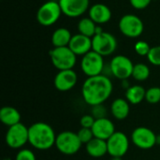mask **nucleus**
<instances>
[{"instance_id": "obj_7", "label": "nucleus", "mask_w": 160, "mask_h": 160, "mask_svg": "<svg viewBox=\"0 0 160 160\" xmlns=\"http://www.w3.org/2000/svg\"><path fill=\"white\" fill-rule=\"evenodd\" d=\"M7 145L11 149H22L29 141L28 128L22 123L9 127L5 137Z\"/></svg>"}, {"instance_id": "obj_21", "label": "nucleus", "mask_w": 160, "mask_h": 160, "mask_svg": "<svg viewBox=\"0 0 160 160\" xmlns=\"http://www.w3.org/2000/svg\"><path fill=\"white\" fill-rule=\"evenodd\" d=\"M72 35L70 31L65 27H60L54 30L52 35V43L54 48L57 47H67L69 45Z\"/></svg>"}, {"instance_id": "obj_18", "label": "nucleus", "mask_w": 160, "mask_h": 160, "mask_svg": "<svg viewBox=\"0 0 160 160\" xmlns=\"http://www.w3.org/2000/svg\"><path fill=\"white\" fill-rule=\"evenodd\" d=\"M130 112V103L122 98H115L111 104V112L117 120H125Z\"/></svg>"}, {"instance_id": "obj_6", "label": "nucleus", "mask_w": 160, "mask_h": 160, "mask_svg": "<svg viewBox=\"0 0 160 160\" xmlns=\"http://www.w3.org/2000/svg\"><path fill=\"white\" fill-rule=\"evenodd\" d=\"M62 13L60 5L55 1H48L42 4L37 12L38 22L43 26H51L54 24L60 18Z\"/></svg>"}, {"instance_id": "obj_19", "label": "nucleus", "mask_w": 160, "mask_h": 160, "mask_svg": "<svg viewBox=\"0 0 160 160\" xmlns=\"http://www.w3.org/2000/svg\"><path fill=\"white\" fill-rule=\"evenodd\" d=\"M86 153L95 158H99L104 157L108 154V147H107V141L94 138L88 143L85 144Z\"/></svg>"}, {"instance_id": "obj_14", "label": "nucleus", "mask_w": 160, "mask_h": 160, "mask_svg": "<svg viewBox=\"0 0 160 160\" xmlns=\"http://www.w3.org/2000/svg\"><path fill=\"white\" fill-rule=\"evenodd\" d=\"M78 82V75L73 69L59 70L54 77V87L60 92L71 90Z\"/></svg>"}, {"instance_id": "obj_3", "label": "nucleus", "mask_w": 160, "mask_h": 160, "mask_svg": "<svg viewBox=\"0 0 160 160\" xmlns=\"http://www.w3.org/2000/svg\"><path fill=\"white\" fill-rule=\"evenodd\" d=\"M82 145V143L77 133L70 130H65L56 136L54 146L61 154L66 156H73L80 151Z\"/></svg>"}, {"instance_id": "obj_10", "label": "nucleus", "mask_w": 160, "mask_h": 160, "mask_svg": "<svg viewBox=\"0 0 160 160\" xmlns=\"http://www.w3.org/2000/svg\"><path fill=\"white\" fill-rule=\"evenodd\" d=\"M157 137L158 135L152 129L146 127H139L132 131L130 139L136 147L142 150H149L157 145Z\"/></svg>"}, {"instance_id": "obj_8", "label": "nucleus", "mask_w": 160, "mask_h": 160, "mask_svg": "<svg viewBox=\"0 0 160 160\" xmlns=\"http://www.w3.org/2000/svg\"><path fill=\"white\" fill-rule=\"evenodd\" d=\"M119 29L124 36L135 38L142 34L144 24L142 20L137 15L126 14L119 21Z\"/></svg>"}, {"instance_id": "obj_1", "label": "nucleus", "mask_w": 160, "mask_h": 160, "mask_svg": "<svg viewBox=\"0 0 160 160\" xmlns=\"http://www.w3.org/2000/svg\"><path fill=\"white\" fill-rule=\"evenodd\" d=\"M113 85L109 77L100 74L88 77L82 87V96L84 102L91 107L103 104L111 97Z\"/></svg>"}, {"instance_id": "obj_29", "label": "nucleus", "mask_w": 160, "mask_h": 160, "mask_svg": "<svg viewBox=\"0 0 160 160\" xmlns=\"http://www.w3.org/2000/svg\"><path fill=\"white\" fill-rule=\"evenodd\" d=\"M15 160H37V158L33 151L30 149L22 148L20 149V151L17 153Z\"/></svg>"}, {"instance_id": "obj_32", "label": "nucleus", "mask_w": 160, "mask_h": 160, "mask_svg": "<svg viewBox=\"0 0 160 160\" xmlns=\"http://www.w3.org/2000/svg\"><path fill=\"white\" fill-rule=\"evenodd\" d=\"M129 2L135 9L141 10L146 8L152 2V0H129Z\"/></svg>"}, {"instance_id": "obj_17", "label": "nucleus", "mask_w": 160, "mask_h": 160, "mask_svg": "<svg viewBox=\"0 0 160 160\" xmlns=\"http://www.w3.org/2000/svg\"><path fill=\"white\" fill-rule=\"evenodd\" d=\"M89 18L93 20L98 25L107 23L112 18V11L110 8L102 3H98L89 8Z\"/></svg>"}, {"instance_id": "obj_26", "label": "nucleus", "mask_w": 160, "mask_h": 160, "mask_svg": "<svg viewBox=\"0 0 160 160\" xmlns=\"http://www.w3.org/2000/svg\"><path fill=\"white\" fill-rule=\"evenodd\" d=\"M78 137L80 139V141L82 142V144H86L88 143L91 140H93L95 138L94 133L92 131V128H81L79 129V131L77 132Z\"/></svg>"}, {"instance_id": "obj_27", "label": "nucleus", "mask_w": 160, "mask_h": 160, "mask_svg": "<svg viewBox=\"0 0 160 160\" xmlns=\"http://www.w3.org/2000/svg\"><path fill=\"white\" fill-rule=\"evenodd\" d=\"M134 49H135V52L137 54L141 55V56H146L148 55L150 50H151V47L150 45L144 41V40H139L135 43V46H134Z\"/></svg>"}, {"instance_id": "obj_34", "label": "nucleus", "mask_w": 160, "mask_h": 160, "mask_svg": "<svg viewBox=\"0 0 160 160\" xmlns=\"http://www.w3.org/2000/svg\"><path fill=\"white\" fill-rule=\"evenodd\" d=\"M112 160H122V158H112Z\"/></svg>"}, {"instance_id": "obj_23", "label": "nucleus", "mask_w": 160, "mask_h": 160, "mask_svg": "<svg viewBox=\"0 0 160 160\" xmlns=\"http://www.w3.org/2000/svg\"><path fill=\"white\" fill-rule=\"evenodd\" d=\"M98 29H99V27L98 26V24L93 20H91L89 17L82 18L78 23L79 33L83 36H86L88 38H91L98 33Z\"/></svg>"}, {"instance_id": "obj_16", "label": "nucleus", "mask_w": 160, "mask_h": 160, "mask_svg": "<svg viewBox=\"0 0 160 160\" xmlns=\"http://www.w3.org/2000/svg\"><path fill=\"white\" fill-rule=\"evenodd\" d=\"M68 47L77 56H83L92 51V38L80 33L76 34L72 36Z\"/></svg>"}, {"instance_id": "obj_24", "label": "nucleus", "mask_w": 160, "mask_h": 160, "mask_svg": "<svg viewBox=\"0 0 160 160\" xmlns=\"http://www.w3.org/2000/svg\"><path fill=\"white\" fill-rule=\"evenodd\" d=\"M150 76V68L147 65L143 63H138L134 65L132 77L138 82L146 81Z\"/></svg>"}, {"instance_id": "obj_11", "label": "nucleus", "mask_w": 160, "mask_h": 160, "mask_svg": "<svg viewBox=\"0 0 160 160\" xmlns=\"http://www.w3.org/2000/svg\"><path fill=\"white\" fill-rule=\"evenodd\" d=\"M110 68L112 74L118 80L125 81L129 77H132V72L134 68V64L126 55H116L114 56L110 64Z\"/></svg>"}, {"instance_id": "obj_5", "label": "nucleus", "mask_w": 160, "mask_h": 160, "mask_svg": "<svg viewBox=\"0 0 160 160\" xmlns=\"http://www.w3.org/2000/svg\"><path fill=\"white\" fill-rule=\"evenodd\" d=\"M117 48V40L115 37L108 32L98 29V33L92 38V51L104 56L112 54Z\"/></svg>"}, {"instance_id": "obj_28", "label": "nucleus", "mask_w": 160, "mask_h": 160, "mask_svg": "<svg viewBox=\"0 0 160 160\" xmlns=\"http://www.w3.org/2000/svg\"><path fill=\"white\" fill-rule=\"evenodd\" d=\"M148 61L154 65V66H160V46L152 47L148 55H147Z\"/></svg>"}, {"instance_id": "obj_30", "label": "nucleus", "mask_w": 160, "mask_h": 160, "mask_svg": "<svg viewBox=\"0 0 160 160\" xmlns=\"http://www.w3.org/2000/svg\"><path fill=\"white\" fill-rule=\"evenodd\" d=\"M96 121V118L92 114H84L81 117L80 119V125L81 128H92L94 123Z\"/></svg>"}, {"instance_id": "obj_13", "label": "nucleus", "mask_w": 160, "mask_h": 160, "mask_svg": "<svg viewBox=\"0 0 160 160\" xmlns=\"http://www.w3.org/2000/svg\"><path fill=\"white\" fill-rule=\"evenodd\" d=\"M62 13L70 18L82 15L89 8V0H59Z\"/></svg>"}, {"instance_id": "obj_20", "label": "nucleus", "mask_w": 160, "mask_h": 160, "mask_svg": "<svg viewBox=\"0 0 160 160\" xmlns=\"http://www.w3.org/2000/svg\"><path fill=\"white\" fill-rule=\"evenodd\" d=\"M0 121L3 125L9 128L21 123V114L16 108L5 106L0 110Z\"/></svg>"}, {"instance_id": "obj_22", "label": "nucleus", "mask_w": 160, "mask_h": 160, "mask_svg": "<svg viewBox=\"0 0 160 160\" xmlns=\"http://www.w3.org/2000/svg\"><path fill=\"white\" fill-rule=\"evenodd\" d=\"M146 90L142 85H131L126 90V99L132 105H138L145 99Z\"/></svg>"}, {"instance_id": "obj_4", "label": "nucleus", "mask_w": 160, "mask_h": 160, "mask_svg": "<svg viewBox=\"0 0 160 160\" xmlns=\"http://www.w3.org/2000/svg\"><path fill=\"white\" fill-rule=\"evenodd\" d=\"M52 64L58 70L73 69L77 62V55L67 47H57L50 51Z\"/></svg>"}, {"instance_id": "obj_25", "label": "nucleus", "mask_w": 160, "mask_h": 160, "mask_svg": "<svg viewBox=\"0 0 160 160\" xmlns=\"http://www.w3.org/2000/svg\"><path fill=\"white\" fill-rule=\"evenodd\" d=\"M145 100L150 104L160 103V87L153 86L146 90Z\"/></svg>"}, {"instance_id": "obj_2", "label": "nucleus", "mask_w": 160, "mask_h": 160, "mask_svg": "<svg viewBox=\"0 0 160 160\" xmlns=\"http://www.w3.org/2000/svg\"><path fill=\"white\" fill-rule=\"evenodd\" d=\"M29 141L32 147L39 151H46L55 145L56 136L53 128L47 123L37 122L28 128Z\"/></svg>"}, {"instance_id": "obj_31", "label": "nucleus", "mask_w": 160, "mask_h": 160, "mask_svg": "<svg viewBox=\"0 0 160 160\" xmlns=\"http://www.w3.org/2000/svg\"><path fill=\"white\" fill-rule=\"evenodd\" d=\"M106 108L103 107V104L100 105H97V106H93L92 107V112L91 114L96 118V119H99V118H104L106 117Z\"/></svg>"}, {"instance_id": "obj_9", "label": "nucleus", "mask_w": 160, "mask_h": 160, "mask_svg": "<svg viewBox=\"0 0 160 160\" xmlns=\"http://www.w3.org/2000/svg\"><path fill=\"white\" fill-rule=\"evenodd\" d=\"M81 68L87 77H94L102 74L104 69L103 56L94 51L89 52L82 56Z\"/></svg>"}, {"instance_id": "obj_33", "label": "nucleus", "mask_w": 160, "mask_h": 160, "mask_svg": "<svg viewBox=\"0 0 160 160\" xmlns=\"http://www.w3.org/2000/svg\"><path fill=\"white\" fill-rule=\"evenodd\" d=\"M157 144L160 145V135H158L157 137Z\"/></svg>"}, {"instance_id": "obj_15", "label": "nucleus", "mask_w": 160, "mask_h": 160, "mask_svg": "<svg viewBox=\"0 0 160 160\" xmlns=\"http://www.w3.org/2000/svg\"><path fill=\"white\" fill-rule=\"evenodd\" d=\"M92 131L94 133L95 138L101 139L104 141H107L111 136H112L115 133V126L107 117L96 119L93 127Z\"/></svg>"}, {"instance_id": "obj_12", "label": "nucleus", "mask_w": 160, "mask_h": 160, "mask_svg": "<svg viewBox=\"0 0 160 160\" xmlns=\"http://www.w3.org/2000/svg\"><path fill=\"white\" fill-rule=\"evenodd\" d=\"M107 147L108 154L112 158H123L129 149V139L125 133L115 131L107 140Z\"/></svg>"}]
</instances>
